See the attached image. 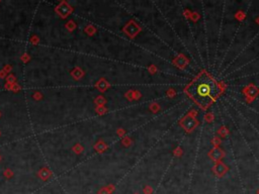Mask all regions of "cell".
<instances>
[{
	"mask_svg": "<svg viewBox=\"0 0 259 194\" xmlns=\"http://www.w3.org/2000/svg\"><path fill=\"white\" fill-rule=\"evenodd\" d=\"M186 92L202 108H207L220 94V87L207 73H202L187 86Z\"/></svg>",
	"mask_w": 259,
	"mask_h": 194,
	"instance_id": "obj_1",
	"label": "cell"
}]
</instances>
